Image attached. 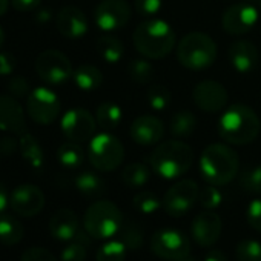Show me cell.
Returning a JSON list of instances; mask_svg holds the SVG:
<instances>
[{
    "instance_id": "cell-25",
    "label": "cell",
    "mask_w": 261,
    "mask_h": 261,
    "mask_svg": "<svg viewBox=\"0 0 261 261\" xmlns=\"http://www.w3.org/2000/svg\"><path fill=\"white\" fill-rule=\"evenodd\" d=\"M75 189L86 198H100L106 192V183L98 174L85 171L75 177Z\"/></svg>"
},
{
    "instance_id": "cell-29",
    "label": "cell",
    "mask_w": 261,
    "mask_h": 261,
    "mask_svg": "<svg viewBox=\"0 0 261 261\" xmlns=\"http://www.w3.org/2000/svg\"><path fill=\"white\" fill-rule=\"evenodd\" d=\"M152 175V168L142 162H133L121 171V180L129 188H143Z\"/></svg>"
},
{
    "instance_id": "cell-9",
    "label": "cell",
    "mask_w": 261,
    "mask_h": 261,
    "mask_svg": "<svg viewBox=\"0 0 261 261\" xmlns=\"http://www.w3.org/2000/svg\"><path fill=\"white\" fill-rule=\"evenodd\" d=\"M62 111L59 95L45 86L33 89L27 97V112L33 121L42 126L54 123Z\"/></svg>"
},
{
    "instance_id": "cell-53",
    "label": "cell",
    "mask_w": 261,
    "mask_h": 261,
    "mask_svg": "<svg viewBox=\"0 0 261 261\" xmlns=\"http://www.w3.org/2000/svg\"><path fill=\"white\" fill-rule=\"evenodd\" d=\"M258 8H259V11H261V0H258Z\"/></svg>"
},
{
    "instance_id": "cell-49",
    "label": "cell",
    "mask_w": 261,
    "mask_h": 261,
    "mask_svg": "<svg viewBox=\"0 0 261 261\" xmlns=\"http://www.w3.org/2000/svg\"><path fill=\"white\" fill-rule=\"evenodd\" d=\"M203 261H227V256L221 250H211L204 255Z\"/></svg>"
},
{
    "instance_id": "cell-19",
    "label": "cell",
    "mask_w": 261,
    "mask_h": 261,
    "mask_svg": "<svg viewBox=\"0 0 261 261\" xmlns=\"http://www.w3.org/2000/svg\"><path fill=\"white\" fill-rule=\"evenodd\" d=\"M129 134L134 143L140 146H154L159 145L165 136V124L155 115H140L129 127Z\"/></svg>"
},
{
    "instance_id": "cell-45",
    "label": "cell",
    "mask_w": 261,
    "mask_h": 261,
    "mask_svg": "<svg viewBox=\"0 0 261 261\" xmlns=\"http://www.w3.org/2000/svg\"><path fill=\"white\" fill-rule=\"evenodd\" d=\"M17 68L16 57L8 51H0V75H11Z\"/></svg>"
},
{
    "instance_id": "cell-18",
    "label": "cell",
    "mask_w": 261,
    "mask_h": 261,
    "mask_svg": "<svg viewBox=\"0 0 261 261\" xmlns=\"http://www.w3.org/2000/svg\"><path fill=\"white\" fill-rule=\"evenodd\" d=\"M0 130L13 136L27 133V114L13 95H0Z\"/></svg>"
},
{
    "instance_id": "cell-1",
    "label": "cell",
    "mask_w": 261,
    "mask_h": 261,
    "mask_svg": "<svg viewBox=\"0 0 261 261\" xmlns=\"http://www.w3.org/2000/svg\"><path fill=\"white\" fill-rule=\"evenodd\" d=\"M261 133V120L247 105L235 103L218 120V136L229 145L243 146L255 142Z\"/></svg>"
},
{
    "instance_id": "cell-24",
    "label": "cell",
    "mask_w": 261,
    "mask_h": 261,
    "mask_svg": "<svg viewBox=\"0 0 261 261\" xmlns=\"http://www.w3.org/2000/svg\"><path fill=\"white\" fill-rule=\"evenodd\" d=\"M25 237V229L20 220L10 214H0V243L16 246Z\"/></svg>"
},
{
    "instance_id": "cell-2",
    "label": "cell",
    "mask_w": 261,
    "mask_h": 261,
    "mask_svg": "<svg viewBox=\"0 0 261 261\" xmlns=\"http://www.w3.org/2000/svg\"><path fill=\"white\" fill-rule=\"evenodd\" d=\"M133 43L137 53L145 59L159 60L172 53L177 43V36L168 22L149 19L134 30Z\"/></svg>"
},
{
    "instance_id": "cell-20",
    "label": "cell",
    "mask_w": 261,
    "mask_h": 261,
    "mask_svg": "<svg viewBox=\"0 0 261 261\" xmlns=\"http://www.w3.org/2000/svg\"><path fill=\"white\" fill-rule=\"evenodd\" d=\"M56 28L57 31L71 40L82 39L88 33V19L85 13L75 7H63L56 17Z\"/></svg>"
},
{
    "instance_id": "cell-5",
    "label": "cell",
    "mask_w": 261,
    "mask_h": 261,
    "mask_svg": "<svg viewBox=\"0 0 261 261\" xmlns=\"http://www.w3.org/2000/svg\"><path fill=\"white\" fill-rule=\"evenodd\" d=\"M124 224V217L118 206L108 200H97L83 215V229L94 240H109L118 235Z\"/></svg>"
},
{
    "instance_id": "cell-7",
    "label": "cell",
    "mask_w": 261,
    "mask_h": 261,
    "mask_svg": "<svg viewBox=\"0 0 261 261\" xmlns=\"http://www.w3.org/2000/svg\"><path fill=\"white\" fill-rule=\"evenodd\" d=\"M124 159L121 142L109 133L95 134L88 148L89 163L100 172H111L120 168Z\"/></svg>"
},
{
    "instance_id": "cell-15",
    "label": "cell",
    "mask_w": 261,
    "mask_h": 261,
    "mask_svg": "<svg viewBox=\"0 0 261 261\" xmlns=\"http://www.w3.org/2000/svg\"><path fill=\"white\" fill-rule=\"evenodd\" d=\"M43 191L36 185H20L10 194V207L20 217H36L45 207Z\"/></svg>"
},
{
    "instance_id": "cell-44",
    "label": "cell",
    "mask_w": 261,
    "mask_h": 261,
    "mask_svg": "<svg viewBox=\"0 0 261 261\" xmlns=\"http://www.w3.org/2000/svg\"><path fill=\"white\" fill-rule=\"evenodd\" d=\"M20 261H57V258L45 247H30L22 253Z\"/></svg>"
},
{
    "instance_id": "cell-41",
    "label": "cell",
    "mask_w": 261,
    "mask_h": 261,
    "mask_svg": "<svg viewBox=\"0 0 261 261\" xmlns=\"http://www.w3.org/2000/svg\"><path fill=\"white\" fill-rule=\"evenodd\" d=\"M163 0H134V8L142 17H154L160 13Z\"/></svg>"
},
{
    "instance_id": "cell-8",
    "label": "cell",
    "mask_w": 261,
    "mask_h": 261,
    "mask_svg": "<svg viewBox=\"0 0 261 261\" xmlns=\"http://www.w3.org/2000/svg\"><path fill=\"white\" fill-rule=\"evenodd\" d=\"M151 249L155 256L165 261H180L191 255V241L185 232L175 227H163L154 232Z\"/></svg>"
},
{
    "instance_id": "cell-4",
    "label": "cell",
    "mask_w": 261,
    "mask_h": 261,
    "mask_svg": "<svg viewBox=\"0 0 261 261\" xmlns=\"http://www.w3.org/2000/svg\"><path fill=\"white\" fill-rule=\"evenodd\" d=\"M192 163V148L178 139L157 145V148L151 154L152 171L165 180H175L183 177L191 169Z\"/></svg>"
},
{
    "instance_id": "cell-28",
    "label": "cell",
    "mask_w": 261,
    "mask_h": 261,
    "mask_svg": "<svg viewBox=\"0 0 261 261\" xmlns=\"http://www.w3.org/2000/svg\"><path fill=\"white\" fill-rule=\"evenodd\" d=\"M74 83L77 85L79 89L82 91H95L101 86L103 83V74L101 71L89 63H83L80 65L74 74H72Z\"/></svg>"
},
{
    "instance_id": "cell-17",
    "label": "cell",
    "mask_w": 261,
    "mask_h": 261,
    "mask_svg": "<svg viewBox=\"0 0 261 261\" xmlns=\"http://www.w3.org/2000/svg\"><path fill=\"white\" fill-rule=\"evenodd\" d=\"M221 230H223V221H221L220 215L217 212L207 211V209L200 212L192 220V224H191L192 238L201 247L214 246L220 240Z\"/></svg>"
},
{
    "instance_id": "cell-21",
    "label": "cell",
    "mask_w": 261,
    "mask_h": 261,
    "mask_svg": "<svg viewBox=\"0 0 261 261\" xmlns=\"http://www.w3.org/2000/svg\"><path fill=\"white\" fill-rule=\"evenodd\" d=\"M229 62L232 68L240 74L252 72L259 60L256 46L249 40H235L229 46Z\"/></svg>"
},
{
    "instance_id": "cell-48",
    "label": "cell",
    "mask_w": 261,
    "mask_h": 261,
    "mask_svg": "<svg viewBox=\"0 0 261 261\" xmlns=\"http://www.w3.org/2000/svg\"><path fill=\"white\" fill-rule=\"evenodd\" d=\"M8 204H10V194L7 191V188L2 183H0V214L5 212Z\"/></svg>"
},
{
    "instance_id": "cell-33",
    "label": "cell",
    "mask_w": 261,
    "mask_h": 261,
    "mask_svg": "<svg viewBox=\"0 0 261 261\" xmlns=\"http://www.w3.org/2000/svg\"><path fill=\"white\" fill-rule=\"evenodd\" d=\"M127 75L139 85H148L154 80L155 69L149 59H136L127 65Z\"/></svg>"
},
{
    "instance_id": "cell-37",
    "label": "cell",
    "mask_w": 261,
    "mask_h": 261,
    "mask_svg": "<svg viewBox=\"0 0 261 261\" xmlns=\"http://www.w3.org/2000/svg\"><path fill=\"white\" fill-rule=\"evenodd\" d=\"M146 97H148L149 106L157 112L168 109L171 105V91L163 85H152L148 89Z\"/></svg>"
},
{
    "instance_id": "cell-51",
    "label": "cell",
    "mask_w": 261,
    "mask_h": 261,
    "mask_svg": "<svg viewBox=\"0 0 261 261\" xmlns=\"http://www.w3.org/2000/svg\"><path fill=\"white\" fill-rule=\"evenodd\" d=\"M4 42H5V33H4L2 28H0V48L4 46Z\"/></svg>"
},
{
    "instance_id": "cell-13",
    "label": "cell",
    "mask_w": 261,
    "mask_h": 261,
    "mask_svg": "<svg viewBox=\"0 0 261 261\" xmlns=\"http://www.w3.org/2000/svg\"><path fill=\"white\" fill-rule=\"evenodd\" d=\"M130 16L133 10L126 0H101L94 11L95 25L105 33L121 30L129 23Z\"/></svg>"
},
{
    "instance_id": "cell-54",
    "label": "cell",
    "mask_w": 261,
    "mask_h": 261,
    "mask_svg": "<svg viewBox=\"0 0 261 261\" xmlns=\"http://www.w3.org/2000/svg\"><path fill=\"white\" fill-rule=\"evenodd\" d=\"M247 2H253V0H247Z\"/></svg>"
},
{
    "instance_id": "cell-12",
    "label": "cell",
    "mask_w": 261,
    "mask_h": 261,
    "mask_svg": "<svg viewBox=\"0 0 261 261\" xmlns=\"http://www.w3.org/2000/svg\"><path fill=\"white\" fill-rule=\"evenodd\" d=\"M63 136L75 143H86L95 136L97 120L85 108H72L66 111L60 120Z\"/></svg>"
},
{
    "instance_id": "cell-36",
    "label": "cell",
    "mask_w": 261,
    "mask_h": 261,
    "mask_svg": "<svg viewBox=\"0 0 261 261\" xmlns=\"http://www.w3.org/2000/svg\"><path fill=\"white\" fill-rule=\"evenodd\" d=\"M237 261H261V243L253 238L240 240L235 246Z\"/></svg>"
},
{
    "instance_id": "cell-35",
    "label": "cell",
    "mask_w": 261,
    "mask_h": 261,
    "mask_svg": "<svg viewBox=\"0 0 261 261\" xmlns=\"http://www.w3.org/2000/svg\"><path fill=\"white\" fill-rule=\"evenodd\" d=\"M133 204L139 212L145 215H152L162 207V198L152 191H142L134 195Z\"/></svg>"
},
{
    "instance_id": "cell-10",
    "label": "cell",
    "mask_w": 261,
    "mask_h": 261,
    "mask_svg": "<svg viewBox=\"0 0 261 261\" xmlns=\"http://www.w3.org/2000/svg\"><path fill=\"white\" fill-rule=\"evenodd\" d=\"M198 192L200 188L194 180H180L166 191L162 198V207L168 215L180 218L195 206Z\"/></svg>"
},
{
    "instance_id": "cell-38",
    "label": "cell",
    "mask_w": 261,
    "mask_h": 261,
    "mask_svg": "<svg viewBox=\"0 0 261 261\" xmlns=\"http://www.w3.org/2000/svg\"><path fill=\"white\" fill-rule=\"evenodd\" d=\"M223 201V195L218 189V186L214 185H206L203 188H200L198 192V203L203 209L207 211H215L217 207H220Z\"/></svg>"
},
{
    "instance_id": "cell-30",
    "label": "cell",
    "mask_w": 261,
    "mask_h": 261,
    "mask_svg": "<svg viewBox=\"0 0 261 261\" xmlns=\"http://www.w3.org/2000/svg\"><path fill=\"white\" fill-rule=\"evenodd\" d=\"M97 51L106 63L115 65L124 56V45L115 36H101L97 42Z\"/></svg>"
},
{
    "instance_id": "cell-34",
    "label": "cell",
    "mask_w": 261,
    "mask_h": 261,
    "mask_svg": "<svg viewBox=\"0 0 261 261\" xmlns=\"http://www.w3.org/2000/svg\"><path fill=\"white\" fill-rule=\"evenodd\" d=\"M118 238L124 243V246L127 247V250H136L140 249L145 243V233L143 229L136 224V223H124L123 227L118 232Z\"/></svg>"
},
{
    "instance_id": "cell-6",
    "label": "cell",
    "mask_w": 261,
    "mask_h": 261,
    "mask_svg": "<svg viewBox=\"0 0 261 261\" xmlns=\"http://www.w3.org/2000/svg\"><path fill=\"white\" fill-rule=\"evenodd\" d=\"M178 62L191 71H203L214 65L217 59V45L204 33L186 34L177 46Z\"/></svg>"
},
{
    "instance_id": "cell-23",
    "label": "cell",
    "mask_w": 261,
    "mask_h": 261,
    "mask_svg": "<svg viewBox=\"0 0 261 261\" xmlns=\"http://www.w3.org/2000/svg\"><path fill=\"white\" fill-rule=\"evenodd\" d=\"M19 151L22 159L25 160V163L31 168V169H42L45 165V152L42 149V145L37 142V139L28 133L22 134L19 139Z\"/></svg>"
},
{
    "instance_id": "cell-40",
    "label": "cell",
    "mask_w": 261,
    "mask_h": 261,
    "mask_svg": "<svg viewBox=\"0 0 261 261\" xmlns=\"http://www.w3.org/2000/svg\"><path fill=\"white\" fill-rule=\"evenodd\" d=\"M62 261H85L86 259V246L77 240L69 241L60 253Z\"/></svg>"
},
{
    "instance_id": "cell-11",
    "label": "cell",
    "mask_w": 261,
    "mask_h": 261,
    "mask_svg": "<svg viewBox=\"0 0 261 261\" xmlns=\"http://www.w3.org/2000/svg\"><path fill=\"white\" fill-rule=\"evenodd\" d=\"M34 68L37 75L49 85H62L74 74L71 60L57 49H46L40 53L36 59Z\"/></svg>"
},
{
    "instance_id": "cell-39",
    "label": "cell",
    "mask_w": 261,
    "mask_h": 261,
    "mask_svg": "<svg viewBox=\"0 0 261 261\" xmlns=\"http://www.w3.org/2000/svg\"><path fill=\"white\" fill-rule=\"evenodd\" d=\"M241 186L252 194L261 195V165H258L243 174Z\"/></svg>"
},
{
    "instance_id": "cell-46",
    "label": "cell",
    "mask_w": 261,
    "mask_h": 261,
    "mask_svg": "<svg viewBox=\"0 0 261 261\" xmlns=\"http://www.w3.org/2000/svg\"><path fill=\"white\" fill-rule=\"evenodd\" d=\"M19 140L13 137V134L0 137V154L2 155H13L19 149Z\"/></svg>"
},
{
    "instance_id": "cell-47",
    "label": "cell",
    "mask_w": 261,
    "mask_h": 261,
    "mask_svg": "<svg viewBox=\"0 0 261 261\" xmlns=\"http://www.w3.org/2000/svg\"><path fill=\"white\" fill-rule=\"evenodd\" d=\"M42 4V0H11V5L19 13H31L37 10Z\"/></svg>"
},
{
    "instance_id": "cell-32",
    "label": "cell",
    "mask_w": 261,
    "mask_h": 261,
    "mask_svg": "<svg viewBox=\"0 0 261 261\" xmlns=\"http://www.w3.org/2000/svg\"><path fill=\"white\" fill-rule=\"evenodd\" d=\"M126 252H127V247L120 238H109L98 247L95 253V259L97 261H124Z\"/></svg>"
},
{
    "instance_id": "cell-42",
    "label": "cell",
    "mask_w": 261,
    "mask_h": 261,
    "mask_svg": "<svg viewBox=\"0 0 261 261\" xmlns=\"http://www.w3.org/2000/svg\"><path fill=\"white\" fill-rule=\"evenodd\" d=\"M246 221L252 229L261 232V198H255L247 204Z\"/></svg>"
},
{
    "instance_id": "cell-43",
    "label": "cell",
    "mask_w": 261,
    "mask_h": 261,
    "mask_svg": "<svg viewBox=\"0 0 261 261\" xmlns=\"http://www.w3.org/2000/svg\"><path fill=\"white\" fill-rule=\"evenodd\" d=\"M8 91L10 95L16 97V98H22V97H28L30 91V83L23 75H13L8 80Z\"/></svg>"
},
{
    "instance_id": "cell-22",
    "label": "cell",
    "mask_w": 261,
    "mask_h": 261,
    "mask_svg": "<svg viewBox=\"0 0 261 261\" xmlns=\"http://www.w3.org/2000/svg\"><path fill=\"white\" fill-rule=\"evenodd\" d=\"M79 230H80L79 217L71 209H59L49 218V232L57 241L69 243L75 238Z\"/></svg>"
},
{
    "instance_id": "cell-26",
    "label": "cell",
    "mask_w": 261,
    "mask_h": 261,
    "mask_svg": "<svg viewBox=\"0 0 261 261\" xmlns=\"http://www.w3.org/2000/svg\"><path fill=\"white\" fill-rule=\"evenodd\" d=\"M197 127V117L192 111H177L171 117L169 133L174 139H188L194 134Z\"/></svg>"
},
{
    "instance_id": "cell-3",
    "label": "cell",
    "mask_w": 261,
    "mask_h": 261,
    "mask_svg": "<svg viewBox=\"0 0 261 261\" xmlns=\"http://www.w3.org/2000/svg\"><path fill=\"white\" fill-rule=\"evenodd\" d=\"M238 154L224 143H212L200 155L198 168L201 178L207 185H229L238 174Z\"/></svg>"
},
{
    "instance_id": "cell-50",
    "label": "cell",
    "mask_w": 261,
    "mask_h": 261,
    "mask_svg": "<svg viewBox=\"0 0 261 261\" xmlns=\"http://www.w3.org/2000/svg\"><path fill=\"white\" fill-rule=\"evenodd\" d=\"M10 4H11V0H0V17H2L7 13Z\"/></svg>"
},
{
    "instance_id": "cell-16",
    "label": "cell",
    "mask_w": 261,
    "mask_h": 261,
    "mask_svg": "<svg viewBox=\"0 0 261 261\" xmlns=\"http://www.w3.org/2000/svg\"><path fill=\"white\" fill-rule=\"evenodd\" d=\"M194 103L204 112H220L227 106L229 94L223 83L217 80H203L192 91Z\"/></svg>"
},
{
    "instance_id": "cell-52",
    "label": "cell",
    "mask_w": 261,
    "mask_h": 261,
    "mask_svg": "<svg viewBox=\"0 0 261 261\" xmlns=\"http://www.w3.org/2000/svg\"><path fill=\"white\" fill-rule=\"evenodd\" d=\"M180 261H198V259L194 258V256H191V255H188L186 258H183V259H180Z\"/></svg>"
},
{
    "instance_id": "cell-14",
    "label": "cell",
    "mask_w": 261,
    "mask_h": 261,
    "mask_svg": "<svg viewBox=\"0 0 261 261\" xmlns=\"http://www.w3.org/2000/svg\"><path fill=\"white\" fill-rule=\"evenodd\" d=\"M258 20L259 10L249 2H240L230 5L224 11L221 17V27L230 36H243L252 31Z\"/></svg>"
},
{
    "instance_id": "cell-31",
    "label": "cell",
    "mask_w": 261,
    "mask_h": 261,
    "mask_svg": "<svg viewBox=\"0 0 261 261\" xmlns=\"http://www.w3.org/2000/svg\"><path fill=\"white\" fill-rule=\"evenodd\" d=\"M57 160L63 168L75 169L80 168L85 162V151L80 143L75 142H66L59 146L57 149Z\"/></svg>"
},
{
    "instance_id": "cell-27",
    "label": "cell",
    "mask_w": 261,
    "mask_h": 261,
    "mask_svg": "<svg viewBox=\"0 0 261 261\" xmlns=\"http://www.w3.org/2000/svg\"><path fill=\"white\" fill-rule=\"evenodd\" d=\"M95 120H97V126H100L105 133H111V130L120 126L123 120L121 108L114 101H103L98 105L95 111Z\"/></svg>"
}]
</instances>
